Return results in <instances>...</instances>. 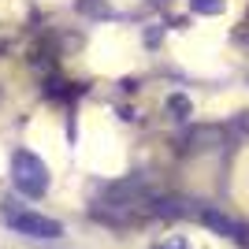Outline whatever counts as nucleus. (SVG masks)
<instances>
[{"mask_svg": "<svg viewBox=\"0 0 249 249\" xmlns=\"http://www.w3.org/2000/svg\"><path fill=\"white\" fill-rule=\"evenodd\" d=\"M0 216L15 234H26V238H60L63 223L41 212H30V205H19V201H0Z\"/></svg>", "mask_w": 249, "mask_h": 249, "instance_id": "obj_1", "label": "nucleus"}, {"mask_svg": "<svg viewBox=\"0 0 249 249\" xmlns=\"http://www.w3.org/2000/svg\"><path fill=\"white\" fill-rule=\"evenodd\" d=\"M78 11H82V15H89V19H112V15H115L104 0H78Z\"/></svg>", "mask_w": 249, "mask_h": 249, "instance_id": "obj_3", "label": "nucleus"}, {"mask_svg": "<svg viewBox=\"0 0 249 249\" xmlns=\"http://www.w3.org/2000/svg\"><path fill=\"white\" fill-rule=\"evenodd\" d=\"M205 223H208V227H216V231H223V234H231V238L238 234V227H234V223H227L223 216H216V212H205Z\"/></svg>", "mask_w": 249, "mask_h": 249, "instance_id": "obj_6", "label": "nucleus"}, {"mask_svg": "<svg viewBox=\"0 0 249 249\" xmlns=\"http://www.w3.org/2000/svg\"><path fill=\"white\" fill-rule=\"evenodd\" d=\"M227 8V0H190V11H197V15H223Z\"/></svg>", "mask_w": 249, "mask_h": 249, "instance_id": "obj_4", "label": "nucleus"}, {"mask_svg": "<svg viewBox=\"0 0 249 249\" xmlns=\"http://www.w3.org/2000/svg\"><path fill=\"white\" fill-rule=\"evenodd\" d=\"M167 112L175 115V119H190V97L171 93V97H167Z\"/></svg>", "mask_w": 249, "mask_h": 249, "instance_id": "obj_5", "label": "nucleus"}, {"mask_svg": "<svg viewBox=\"0 0 249 249\" xmlns=\"http://www.w3.org/2000/svg\"><path fill=\"white\" fill-rule=\"evenodd\" d=\"M156 249H190V242L182 238V234H171V238H167V242H160Z\"/></svg>", "mask_w": 249, "mask_h": 249, "instance_id": "obj_7", "label": "nucleus"}, {"mask_svg": "<svg viewBox=\"0 0 249 249\" xmlns=\"http://www.w3.org/2000/svg\"><path fill=\"white\" fill-rule=\"evenodd\" d=\"M11 182L22 197H45L49 194V167L34 149H15L11 153Z\"/></svg>", "mask_w": 249, "mask_h": 249, "instance_id": "obj_2", "label": "nucleus"}]
</instances>
